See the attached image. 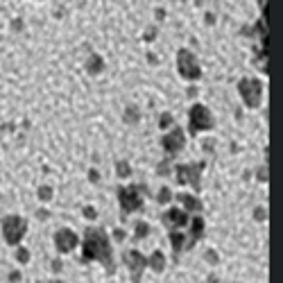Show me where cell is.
<instances>
[{
  "label": "cell",
  "instance_id": "6",
  "mask_svg": "<svg viewBox=\"0 0 283 283\" xmlns=\"http://www.w3.org/2000/svg\"><path fill=\"white\" fill-rule=\"evenodd\" d=\"M204 172V163H181L174 166V174H177L179 184H190L195 190H200V179Z\"/></svg>",
  "mask_w": 283,
  "mask_h": 283
},
{
  "label": "cell",
  "instance_id": "3",
  "mask_svg": "<svg viewBox=\"0 0 283 283\" xmlns=\"http://www.w3.org/2000/svg\"><path fill=\"white\" fill-rule=\"evenodd\" d=\"M25 234H27V222L21 215H7L3 220V236L7 245H19Z\"/></svg>",
  "mask_w": 283,
  "mask_h": 283
},
{
  "label": "cell",
  "instance_id": "8",
  "mask_svg": "<svg viewBox=\"0 0 283 283\" xmlns=\"http://www.w3.org/2000/svg\"><path fill=\"white\" fill-rule=\"evenodd\" d=\"M184 143H186V134H184V129H181V127H174L172 132L166 134V136H163V140H161L163 150H166L170 156L179 154V152L184 150Z\"/></svg>",
  "mask_w": 283,
  "mask_h": 283
},
{
  "label": "cell",
  "instance_id": "10",
  "mask_svg": "<svg viewBox=\"0 0 283 283\" xmlns=\"http://www.w3.org/2000/svg\"><path fill=\"white\" fill-rule=\"evenodd\" d=\"M77 242H79V238H77L75 231H70V229H59L55 234V247L59 254L73 252V249L77 247Z\"/></svg>",
  "mask_w": 283,
  "mask_h": 283
},
{
  "label": "cell",
  "instance_id": "35",
  "mask_svg": "<svg viewBox=\"0 0 283 283\" xmlns=\"http://www.w3.org/2000/svg\"><path fill=\"white\" fill-rule=\"evenodd\" d=\"M52 283H59V281H52Z\"/></svg>",
  "mask_w": 283,
  "mask_h": 283
},
{
  "label": "cell",
  "instance_id": "23",
  "mask_svg": "<svg viewBox=\"0 0 283 283\" xmlns=\"http://www.w3.org/2000/svg\"><path fill=\"white\" fill-rule=\"evenodd\" d=\"M170 125H172V116H170V113H161V116H158V127L168 129Z\"/></svg>",
  "mask_w": 283,
  "mask_h": 283
},
{
  "label": "cell",
  "instance_id": "29",
  "mask_svg": "<svg viewBox=\"0 0 283 283\" xmlns=\"http://www.w3.org/2000/svg\"><path fill=\"white\" fill-rule=\"evenodd\" d=\"M89 177H91V181H93V184H98V181H100L98 170H91V172H89Z\"/></svg>",
  "mask_w": 283,
  "mask_h": 283
},
{
  "label": "cell",
  "instance_id": "14",
  "mask_svg": "<svg viewBox=\"0 0 283 283\" xmlns=\"http://www.w3.org/2000/svg\"><path fill=\"white\" fill-rule=\"evenodd\" d=\"M170 245L174 249V256L186 252V234H181V231H170Z\"/></svg>",
  "mask_w": 283,
  "mask_h": 283
},
{
  "label": "cell",
  "instance_id": "13",
  "mask_svg": "<svg viewBox=\"0 0 283 283\" xmlns=\"http://www.w3.org/2000/svg\"><path fill=\"white\" fill-rule=\"evenodd\" d=\"M177 200L184 204V213H197V215H200L202 208H204L200 197H192V195H188V192H181V195H177Z\"/></svg>",
  "mask_w": 283,
  "mask_h": 283
},
{
  "label": "cell",
  "instance_id": "30",
  "mask_svg": "<svg viewBox=\"0 0 283 283\" xmlns=\"http://www.w3.org/2000/svg\"><path fill=\"white\" fill-rule=\"evenodd\" d=\"M113 238H116V240H125V231L122 229H116V231H113Z\"/></svg>",
  "mask_w": 283,
  "mask_h": 283
},
{
  "label": "cell",
  "instance_id": "20",
  "mask_svg": "<svg viewBox=\"0 0 283 283\" xmlns=\"http://www.w3.org/2000/svg\"><path fill=\"white\" fill-rule=\"evenodd\" d=\"M37 195L41 202H50L52 200V188H50V186H41V188L37 190Z\"/></svg>",
  "mask_w": 283,
  "mask_h": 283
},
{
  "label": "cell",
  "instance_id": "24",
  "mask_svg": "<svg viewBox=\"0 0 283 283\" xmlns=\"http://www.w3.org/2000/svg\"><path fill=\"white\" fill-rule=\"evenodd\" d=\"M256 177H258V181H268V166H260Z\"/></svg>",
  "mask_w": 283,
  "mask_h": 283
},
{
  "label": "cell",
  "instance_id": "25",
  "mask_svg": "<svg viewBox=\"0 0 283 283\" xmlns=\"http://www.w3.org/2000/svg\"><path fill=\"white\" fill-rule=\"evenodd\" d=\"M84 218L95 220V218H98V213H95V208H93V206H86V208H84Z\"/></svg>",
  "mask_w": 283,
  "mask_h": 283
},
{
  "label": "cell",
  "instance_id": "33",
  "mask_svg": "<svg viewBox=\"0 0 283 283\" xmlns=\"http://www.w3.org/2000/svg\"><path fill=\"white\" fill-rule=\"evenodd\" d=\"M52 270H55V272L61 270V263H59V260H52Z\"/></svg>",
  "mask_w": 283,
  "mask_h": 283
},
{
  "label": "cell",
  "instance_id": "28",
  "mask_svg": "<svg viewBox=\"0 0 283 283\" xmlns=\"http://www.w3.org/2000/svg\"><path fill=\"white\" fill-rule=\"evenodd\" d=\"M154 37H156V27H150L145 34V41H154Z\"/></svg>",
  "mask_w": 283,
  "mask_h": 283
},
{
  "label": "cell",
  "instance_id": "12",
  "mask_svg": "<svg viewBox=\"0 0 283 283\" xmlns=\"http://www.w3.org/2000/svg\"><path fill=\"white\" fill-rule=\"evenodd\" d=\"M202 236H204V218L202 215H195V218L190 220V236H188V240H186V249L195 247V242L200 240Z\"/></svg>",
  "mask_w": 283,
  "mask_h": 283
},
{
  "label": "cell",
  "instance_id": "17",
  "mask_svg": "<svg viewBox=\"0 0 283 283\" xmlns=\"http://www.w3.org/2000/svg\"><path fill=\"white\" fill-rule=\"evenodd\" d=\"M122 120L127 122V125H136V122L140 120V111L136 109V107H127L125 113H122Z\"/></svg>",
  "mask_w": 283,
  "mask_h": 283
},
{
  "label": "cell",
  "instance_id": "9",
  "mask_svg": "<svg viewBox=\"0 0 283 283\" xmlns=\"http://www.w3.org/2000/svg\"><path fill=\"white\" fill-rule=\"evenodd\" d=\"M125 263H127V268L132 270V281L138 283L143 270L147 268V258L140 252H136V249H129V252L125 254Z\"/></svg>",
  "mask_w": 283,
  "mask_h": 283
},
{
  "label": "cell",
  "instance_id": "2",
  "mask_svg": "<svg viewBox=\"0 0 283 283\" xmlns=\"http://www.w3.org/2000/svg\"><path fill=\"white\" fill-rule=\"evenodd\" d=\"M238 91H240V98L249 109L260 107V100H263V84H260L258 79L242 77L240 82H238Z\"/></svg>",
  "mask_w": 283,
  "mask_h": 283
},
{
  "label": "cell",
  "instance_id": "21",
  "mask_svg": "<svg viewBox=\"0 0 283 283\" xmlns=\"http://www.w3.org/2000/svg\"><path fill=\"white\" fill-rule=\"evenodd\" d=\"M147 234H150V224H147V222L136 224V238H138V240H140V238H145Z\"/></svg>",
  "mask_w": 283,
  "mask_h": 283
},
{
  "label": "cell",
  "instance_id": "19",
  "mask_svg": "<svg viewBox=\"0 0 283 283\" xmlns=\"http://www.w3.org/2000/svg\"><path fill=\"white\" fill-rule=\"evenodd\" d=\"M172 200V190L168 188V186H163L161 190H158V195H156V202L158 204H166V202H170Z\"/></svg>",
  "mask_w": 283,
  "mask_h": 283
},
{
  "label": "cell",
  "instance_id": "5",
  "mask_svg": "<svg viewBox=\"0 0 283 283\" xmlns=\"http://www.w3.org/2000/svg\"><path fill=\"white\" fill-rule=\"evenodd\" d=\"M188 122H190V134L197 136L200 132H206V129L213 127V116L208 111V107L204 104H192L188 111Z\"/></svg>",
  "mask_w": 283,
  "mask_h": 283
},
{
  "label": "cell",
  "instance_id": "15",
  "mask_svg": "<svg viewBox=\"0 0 283 283\" xmlns=\"http://www.w3.org/2000/svg\"><path fill=\"white\" fill-rule=\"evenodd\" d=\"M86 70L91 75H98V73L104 70V59H102L100 55H91L86 59Z\"/></svg>",
  "mask_w": 283,
  "mask_h": 283
},
{
  "label": "cell",
  "instance_id": "32",
  "mask_svg": "<svg viewBox=\"0 0 283 283\" xmlns=\"http://www.w3.org/2000/svg\"><path fill=\"white\" fill-rule=\"evenodd\" d=\"M37 218H39V220H45V218H48V211H43V208H41V211L37 213Z\"/></svg>",
  "mask_w": 283,
  "mask_h": 283
},
{
  "label": "cell",
  "instance_id": "16",
  "mask_svg": "<svg viewBox=\"0 0 283 283\" xmlns=\"http://www.w3.org/2000/svg\"><path fill=\"white\" fill-rule=\"evenodd\" d=\"M147 265H150L154 272L166 270V256H163V252H158V249H156V252H152V256L147 258Z\"/></svg>",
  "mask_w": 283,
  "mask_h": 283
},
{
  "label": "cell",
  "instance_id": "31",
  "mask_svg": "<svg viewBox=\"0 0 283 283\" xmlns=\"http://www.w3.org/2000/svg\"><path fill=\"white\" fill-rule=\"evenodd\" d=\"M206 260H211V263H218V256H215V254H211V252H208V254H206Z\"/></svg>",
  "mask_w": 283,
  "mask_h": 283
},
{
  "label": "cell",
  "instance_id": "1",
  "mask_svg": "<svg viewBox=\"0 0 283 283\" xmlns=\"http://www.w3.org/2000/svg\"><path fill=\"white\" fill-rule=\"evenodd\" d=\"M84 252L82 260L91 263V260H100L109 272H113V252H111V242L109 236L102 229H86L84 231Z\"/></svg>",
  "mask_w": 283,
  "mask_h": 283
},
{
  "label": "cell",
  "instance_id": "26",
  "mask_svg": "<svg viewBox=\"0 0 283 283\" xmlns=\"http://www.w3.org/2000/svg\"><path fill=\"white\" fill-rule=\"evenodd\" d=\"M254 218H256V220H258V222H263V220H265V218H268V215H265V208H263V206H258V208H256V211H254Z\"/></svg>",
  "mask_w": 283,
  "mask_h": 283
},
{
  "label": "cell",
  "instance_id": "7",
  "mask_svg": "<svg viewBox=\"0 0 283 283\" xmlns=\"http://www.w3.org/2000/svg\"><path fill=\"white\" fill-rule=\"evenodd\" d=\"M118 200H120V208L122 213H134L143 206V197L138 192V186H129V188H120L118 190Z\"/></svg>",
  "mask_w": 283,
  "mask_h": 283
},
{
  "label": "cell",
  "instance_id": "18",
  "mask_svg": "<svg viewBox=\"0 0 283 283\" xmlns=\"http://www.w3.org/2000/svg\"><path fill=\"white\" fill-rule=\"evenodd\" d=\"M116 172H118V177L127 179L129 174H132V168H129L127 161H118V163H116Z\"/></svg>",
  "mask_w": 283,
  "mask_h": 283
},
{
  "label": "cell",
  "instance_id": "34",
  "mask_svg": "<svg viewBox=\"0 0 283 283\" xmlns=\"http://www.w3.org/2000/svg\"><path fill=\"white\" fill-rule=\"evenodd\" d=\"M9 279H11V281H19L21 274H19V272H14V274H9Z\"/></svg>",
  "mask_w": 283,
  "mask_h": 283
},
{
  "label": "cell",
  "instance_id": "4",
  "mask_svg": "<svg viewBox=\"0 0 283 283\" xmlns=\"http://www.w3.org/2000/svg\"><path fill=\"white\" fill-rule=\"evenodd\" d=\"M177 70H179V75L184 79H188V82H195V79L202 77V70H200V64H197L195 55L186 48H181L177 52Z\"/></svg>",
  "mask_w": 283,
  "mask_h": 283
},
{
  "label": "cell",
  "instance_id": "27",
  "mask_svg": "<svg viewBox=\"0 0 283 283\" xmlns=\"http://www.w3.org/2000/svg\"><path fill=\"white\" fill-rule=\"evenodd\" d=\"M168 172H170V161H163L161 166H158V174H161V177H166Z\"/></svg>",
  "mask_w": 283,
  "mask_h": 283
},
{
  "label": "cell",
  "instance_id": "22",
  "mask_svg": "<svg viewBox=\"0 0 283 283\" xmlns=\"http://www.w3.org/2000/svg\"><path fill=\"white\" fill-rule=\"evenodd\" d=\"M16 260H19V263H23V265H25L27 260H30V252H27L25 247H19V249H16Z\"/></svg>",
  "mask_w": 283,
  "mask_h": 283
},
{
  "label": "cell",
  "instance_id": "11",
  "mask_svg": "<svg viewBox=\"0 0 283 283\" xmlns=\"http://www.w3.org/2000/svg\"><path fill=\"white\" fill-rule=\"evenodd\" d=\"M188 222H190L188 213H184L181 208H170V211L163 213V224H166L170 231H179L181 226H186Z\"/></svg>",
  "mask_w": 283,
  "mask_h": 283
}]
</instances>
